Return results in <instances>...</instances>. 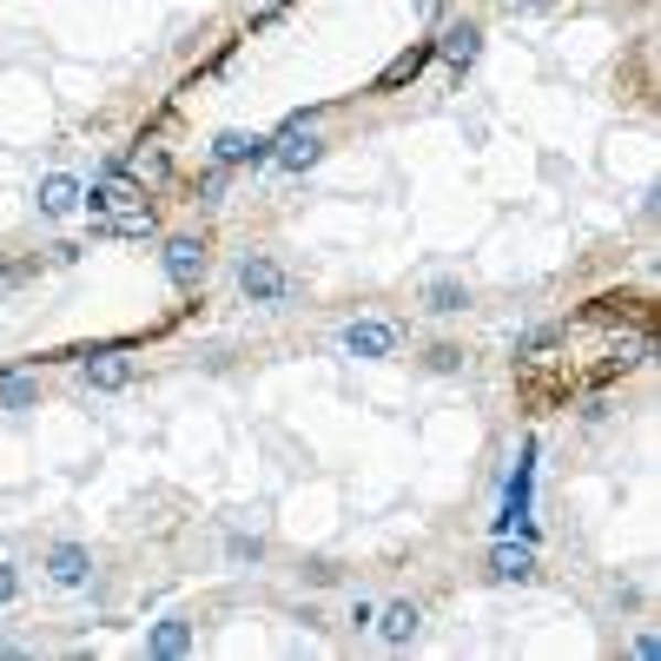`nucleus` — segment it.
Segmentation results:
<instances>
[{"instance_id": "nucleus-12", "label": "nucleus", "mask_w": 661, "mask_h": 661, "mask_svg": "<svg viewBox=\"0 0 661 661\" xmlns=\"http://www.w3.org/2000/svg\"><path fill=\"white\" fill-rule=\"evenodd\" d=\"M490 576H503V583H530V576H536V556H530V543H503V550L490 556Z\"/></svg>"}, {"instance_id": "nucleus-10", "label": "nucleus", "mask_w": 661, "mask_h": 661, "mask_svg": "<svg viewBox=\"0 0 661 661\" xmlns=\"http://www.w3.org/2000/svg\"><path fill=\"white\" fill-rule=\"evenodd\" d=\"M86 384H93V391H126V384H132V358H126V351L86 358Z\"/></svg>"}, {"instance_id": "nucleus-1", "label": "nucleus", "mask_w": 661, "mask_h": 661, "mask_svg": "<svg viewBox=\"0 0 661 661\" xmlns=\"http://www.w3.org/2000/svg\"><path fill=\"white\" fill-rule=\"evenodd\" d=\"M238 291H245L252 305H271V311H285V305L298 298V278H291L278 258H265V252H245V258H238Z\"/></svg>"}, {"instance_id": "nucleus-20", "label": "nucleus", "mask_w": 661, "mask_h": 661, "mask_svg": "<svg viewBox=\"0 0 661 661\" xmlns=\"http://www.w3.org/2000/svg\"><path fill=\"white\" fill-rule=\"evenodd\" d=\"M13 596H20V569H13V563H0V609H7Z\"/></svg>"}, {"instance_id": "nucleus-7", "label": "nucleus", "mask_w": 661, "mask_h": 661, "mask_svg": "<svg viewBox=\"0 0 661 661\" xmlns=\"http://www.w3.org/2000/svg\"><path fill=\"white\" fill-rule=\"evenodd\" d=\"M46 576H53L60 589H79V583L93 576V550H86V543H53V550H46Z\"/></svg>"}, {"instance_id": "nucleus-17", "label": "nucleus", "mask_w": 661, "mask_h": 661, "mask_svg": "<svg viewBox=\"0 0 661 661\" xmlns=\"http://www.w3.org/2000/svg\"><path fill=\"white\" fill-rule=\"evenodd\" d=\"M225 172H232V166H218V159H212V172L199 179V199H205V205H218V199H225Z\"/></svg>"}, {"instance_id": "nucleus-14", "label": "nucleus", "mask_w": 661, "mask_h": 661, "mask_svg": "<svg viewBox=\"0 0 661 661\" xmlns=\"http://www.w3.org/2000/svg\"><path fill=\"white\" fill-rule=\"evenodd\" d=\"M424 305H430L437 318H457V311L470 305V291H463V278H430V291H424Z\"/></svg>"}, {"instance_id": "nucleus-13", "label": "nucleus", "mask_w": 661, "mask_h": 661, "mask_svg": "<svg viewBox=\"0 0 661 661\" xmlns=\"http://www.w3.org/2000/svg\"><path fill=\"white\" fill-rule=\"evenodd\" d=\"M73 205H79V185H73L66 172H53V179H40V212H46V218H66Z\"/></svg>"}, {"instance_id": "nucleus-16", "label": "nucleus", "mask_w": 661, "mask_h": 661, "mask_svg": "<svg viewBox=\"0 0 661 661\" xmlns=\"http://www.w3.org/2000/svg\"><path fill=\"white\" fill-rule=\"evenodd\" d=\"M33 397H40V384H33V377H20V371H7V377H0V411H26Z\"/></svg>"}, {"instance_id": "nucleus-5", "label": "nucleus", "mask_w": 661, "mask_h": 661, "mask_svg": "<svg viewBox=\"0 0 661 661\" xmlns=\"http://www.w3.org/2000/svg\"><path fill=\"white\" fill-rule=\"evenodd\" d=\"M271 146H278V139H265V132H218V139H212V159H218V166H265Z\"/></svg>"}, {"instance_id": "nucleus-2", "label": "nucleus", "mask_w": 661, "mask_h": 661, "mask_svg": "<svg viewBox=\"0 0 661 661\" xmlns=\"http://www.w3.org/2000/svg\"><path fill=\"white\" fill-rule=\"evenodd\" d=\"M205 265H212V252H205V238H199V232L166 238V278H172L179 291H192V285L205 278Z\"/></svg>"}, {"instance_id": "nucleus-4", "label": "nucleus", "mask_w": 661, "mask_h": 661, "mask_svg": "<svg viewBox=\"0 0 661 661\" xmlns=\"http://www.w3.org/2000/svg\"><path fill=\"white\" fill-rule=\"evenodd\" d=\"M371 629H377L384 649H411L417 629H424V609H417V603H384V609L371 616Z\"/></svg>"}, {"instance_id": "nucleus-18", "label": "nucleus", "mask_w": 661, "mask_h": 661, "mask_svg": "<svg viewBox=\"0 0 661 661\" xmlns=\"http://www.w3.org/2000/svg\"><path fill=\"white\" fill-rule=\"evenodd\" d=\"M225 556H232V563H258V556H265V543H258V536H232V543H225Z\"/></svg>"}, {"instance_id": "nucleus-3", "label": "nucleus", "mask_w": 661, "mask_h": 661, "mask_svg": "<svg viewBox=\"0 0 661 661\" xmlns=\"http://www.w3.org/2000/svg\"><path fill=\"white\" fill-rule=\"evenodd\" d=\"M397 344H404V331L391 324V318H358V324H344V351L351 358H397Z\"/></svg>"}, {"instance_id": "nucleus-9", "label": "nucleus", "mask_w": 661, "mask_h": 661, "mask_svg": "<svg viewBox=\"0 0 661 661\" xmlns=\"http://www.w3.org/2000/svg\"><path fill=\"white\" fill-rule=\"evenodd\" d=\"M271 159H278L285 172H305V166H318V159H324V139H318V132H305V126H291V132L271 146Z\"/></svg>"}, {"instance_id": "nucleus-15", "label": "nucleus", "mask_w": 661, "mask_h": 661, "mask_svg": "<svg viewBox=\"0 0 661 661\" xmlns=\"http://www.w3.org/2000/svg\"><path fill=\"white\" fill-rule=\"evenodd\" d=\"M430 53H437V40H424V46L397 53V60H391V73H384V86H404V79H417V73L430 66Z\"/></svg>"}, {"instance_id": "nucleus-11", "label": "nucleus", "mask_w": 661, "mask_h": 661, "mask_svg": "<svg viewBox=\"0 0 661 661\" xmlns=\"http://www.w3.org/2000/svg\"><path fill=\"white\" fill-rule=\"evenodd\" d=\"M146 655H159V661H172V655H192V622H159L152 636H146Z\"/></svg>"}, {"instance_id": "nucleus-19", "label": "nucleus", "mask_w": 661, "mask_h": 661, "mask_svg": "<svg viewBox=\"0 0 661 661\" xmlns=\"http://www.w3.org/2000/svg\"><path fill=\"white\" fill-rule=\"evenodd\" d=\"M430 371H463V351H457V344H437V351H430Z\"/></svg>"}, {"instance_id": "nucleus-21", "label": "nucleus", "mask_w": 661, "mask_h": 661, "mask_svg": "<svg viewBox=\"0 0 661 661\" xmlns=\"http://www.w3.org/2000/svg\"><path fill=\"white\" fill-rule=\"evenodd\" d=\"M510 7H550V0H510Z\"/></svg>"}, {"instance_id": "nucleus-8", "label": "nucleus", "mask_w": 661, "mask_h": 661, "mask_svg": "<svg viewBox=\"0 0 661 661\" xmlns=\"http://www.w3.org/2000/svg\"><path fill=\"white\" fill-rule=\"evenodd\" d=\"M437 53H444V60H450V66L463 73V66H470V60L483 53V26H477V20H450V26L437 33Z\"/></svg>"}, {"instance_id": "nucleus-6", "label": "nucleus", "mask_w": 661, "mask_h": 661, "mask_svg": "<svg viewBox=\"0 0 661 661\" xmlns=\"http://www.w3.org/2000/svg\"><path fill=\"white\" fill-rule=\"evenodd\" d=\"M79 205H86V212L99 218V212H126V205H146V199H139V185H132V179H126V172L113 166V179L86 185V192H79Z\"/></svg>"}]
</instances>
